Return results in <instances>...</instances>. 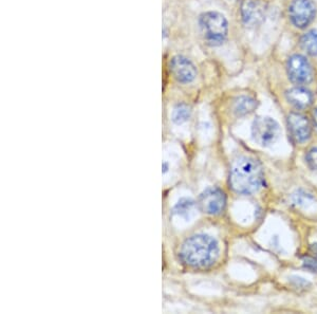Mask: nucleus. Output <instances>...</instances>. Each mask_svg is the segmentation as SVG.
<instances>
[{
  "label": "nucleus",
  "mask_w": 317,
  "mask_h": 314,
  "mask_svg": "<svg viewBox=\"0 0 317 314\" xmlns=\"http://www.w3.org/2000/svg\"><path fill=\"white\" fill-rule=\"evenodd\" d=\"M219 254L217 241L208 235H194L183 243L180 257L185 265L192 268L204 269L215 264Z\"/></svg>",
  "instance_id": "nucleus-1"
},
{
  "label": "nucleus",
  "mask_w": 317,
  "mask_h": 314,
  "mask_svg": "<svg viewBox=\"0 0 317 314\" xmlns=\"http://www.w3.org/2000/svg\"><path fill=\"white\" fill-rule=\"evenodd\" d=\"M230 184L238 194L256 193L263 184V171L260 163L247 156L237 159L231 168Z\"/></svg>",
  "instance_id": "nucleus-2"
},
{
  "label": "nucleus",
  "mask_w": 317,
  "mask_h": 314,
  "mask_svg": "<svg viewBox=\"0 0 317 314\" xmlns=\"http://www.w3.org/2000/svg\"><path fill=\"white\" fill-rule=\"evenodd\" d=\"M201 34L207 45L211 47L221 46L229 35V22L219 12H205L199 17Z\"/></svg>",
  "instance_id": "nucleus-3"
},
{
  "label": "nucleus",
  "mask_w": 317,
  "mask_h": 314,
  "mask_svg": "<svg viewBox=\"0 0 317 314\" xmlns=\"http://www.w3.org/2000/svg\"><path fill=\"white\" fill-rule=\"evenodd\" d=\"M253 140L260 146L269 147L278 140L280 127L270 116H259L252 125Z\"/></svg>",
  "instance_id": "nucleus-4"
},
{
  "label": "nucleus",
  "mask_w": 317,
  "mask_h": 314,
  "mask_svg": "<svg viewBox=\"0 0 317 314\" xmlns=\"http://www.w3.org/2000/svg\"><path fill=\"white\" fill-rule=\"evenodd\" d=\"M316 16V5L313 0H292L289 6V18L297 29H306Z\"/></svg>",
  "instance_id": "nucleus-5"
},
{
  "label": "nucleus",
  "mask_w": 317,
  "mask_h": 314,
  "mask_svg": "<svg viewBox=\"0 0 317 314\" xmlns=\"http://www.w3.org/2000/svg\"><path fill=\"white\" fill-rule=\"evenodd\" d=\"M287 72L291 82L301 87L310 84L314 77L310 61L301 54H294L289 57L287 61Z\"/></svg>",
  "instance_id": "nucleus-6"
},
{
  "label": "nucleus",
  "mask_w": 317,
  "mask_h": 314,
  "mask_svg": "<svg viewBox=\"0 0 317 314\" xmlns=\"http://www.w3.org/2000/svg\"><path fill=\"white\" fill-rule=\"evenodd\" d=\"M227 199L224 193L217 187H208L201 193L198 199L199 208L205 214L217 215L226 207Z\"/></svg>",
  "instance_id": "nucleus-7"
},
{
  "label": "nucleus",
  "mask_w": 317,
  "mask_h": 314,
  "mask_svg": "<svg viewBox=\"0 0 317 314\" xmlns=\"http://www.w3.org/2000/svg\"><path fill=\"white\" fill-rule=\"evenodd\" d=\"M266 12L267 6L261 0H243L241 3V19L247 28H254L261 24L266 18Z\"/></svg>",
  "instance_id": "nucleus-8"
},
{
  "label": "nucleus",
  "mask_w": 317,
  "mask_h": 314,
  "mask_svg": "<svg viewBox=\"0 0 317 314\" xmlns=\"http://www.w3.org/2000/svg\"><path fill=\"white\" fill-rule=\"evenodd\" d=\"M169 70L179 83L189 84L197 77V68L195 65L183 55H176L170 59Z\"/></svg>",
  "instance_id": "nucleus-9"
},
{
  "label": "nucleus",
  "mask_w": 317,
  "mask_h": 314,
  "mask_svg": "<svg viewBox=\"0 0 317 314\" xmlns=\"http://www.w3.org/2000/svg\"><path fill=\"white\" fill-rule=\"evenodd\" d=\"M288 126L292 139L297 143H303L310 139L312 127L306 115L292 112L288 116Z\"/></svg>",
  "instance_id": "nucleus-10"
},
{
  "label": "nucleus",
  "mask_w": 317,
  "mask_h": 314,
  "mask_svg": "<svg viewBox=\"0 0 317 314\" xmlns=\"http://www.w3.org/2000/svg\"><path fill=\"white\" fill-rule=\"evenodd\" d=\"M286 97L288 102L297 109H306L310 107L313 103L312 93L309 90L301 86H297L288 90Z\"/></svg>",
  "instance_id": "nucleus-11"
},
{
  "label": "nucleus",
  "mask_w": 317,
  "mask_h": 314,
  "mask_svg": "<svg viewBox=\"0 0 317 314\" xmlns=\"http://www.w3.org/2000/svg\"><path fill=\"white\" fill-rule=\"evenodd\" d=\"M258 106V102L248 96L238 97L234 101L233 110L237 116H244L252 113Z\"/></svg>",
  "instance_id": "nucleus-12"
},
{
  "label": "nucleus",
  "mask_w": 317,
  "mask_h": 314,
  "mask_svg": "<svg viewBox=\"0 0 317 314\" xmlns=\"http://www.w3.org/2000/svg\"><path fill=\"white\" fill-rule=\"evenodd\" d=\"M300 47L310 56L317 55V30L312 29L307 31L300 37Z\"/></svg>",
  "instance_id": "nucleus-13"
},
{
  "label": "nucleus",
  "mask_w": 317,
  "mask_h": 314,
  "mask_svg": "<svg viewBox=\"0 0 317 314\" xmlns=\"http://www.w3.org/2000/svg\"><path fill=\"white\" fill-rule=\"evenodd\" d=\"M196 204L195 201L188 198H182L174 207V214L184 217L185 219H189L194 213V208Z\"/></svg>",
  "instance_id": "nucleus-14"
},
{
  "label": "nucleus",
  "mask_w": 317,
  "mask_h": 314,
  "mask_svg": "<svg viewBox=\"0 0 317 314\" xmlns=\"http://www.w3.org/2000/svg\"><path fill=\"white\" fill-rule=\"evenodd\" d=\"M191 114L192 110L188 105L184 103L178 104L173 111V121L178 125L183 124L189 120Z\"/></svg>",
  "instance_id": "nucleus-15"
},
{
  "label": "nucleus",
  "mask_w": 317,
  "mask_h": 314,
  "mask_svg": "<svg viewBox=\"0 0 317 314\" xmlns=\"http://www.w3.org/2000/svg\"><path fill=\"white\" fill-rule=\"evenodd\" d=\"M302 266L307 269L309 272L317 273V255L315 256H308L302 260Z\"/></svg>",
  "instance_id": "nucleus-16"
},
{
  "label": "nucleus",
  "mask_w": 317,
  "mask_h": 314,
  "mask_svg": "<svg viewBox=\"0 0 317 314\" xmlns=\"http://www.w3.org/2000/svg\"><path fill=\"white\" fill-rule=\"evenodd\" d=\"M306 160L311 169L317 171V148H314L308 152Z\"/></svg>",
  "instance_id": "nucleus-17"
},
{
  "label": "nucleus",
  "mask_w": 317,
  "mask_h": 314,
  "mask_svg": "<svg viewBox=\"0 0 317 314\" xmlns=\"http://www.w3.org/2000/svg\"><path fill=\"white\" fill-rule=\"evenodd\" d=\"M293 202L297 205H302L305 204L306 202L309 201V199H311V196L306 194V193H302V192H297L296 194L293 195Z\"/></svg>",
  "instance_id": "nucleus-18"
},
{
  "label": "nucleus",
  "mask_w": 317,
  "mask_h": 314,
  "mask_svg": "<svg viewBox=\"0 0 317 314\" xmlns=\"http://www.w3.org/2000/svg\"><path fill=\"white\" fill-rule=\"evenodd\" d=\"M291 280L294 281V286L298 287V288H306L309 285V282L307 280H305L301 277H297V276L292 277V278H291Z\"/></svg>",
  "instance_id": "nucleus-19"
},
{
  "label": "nucleus",
  "mask_w": 317,
  "mask_h": 314,
  "mask_svg": "<svg viewBox=\"0 0 317 314\" xmlns=\"http://www.w3.org/2000/svg\"><path fill=\"white\" fill-rule=\"evenodd\" d=\"M313 121H314V125L317 129V107H315V109L313 110Z\"/></svg>",
  "instance_id": "nucleus-20"
},
{
  "label": "nucleus",
  "mask_w": 317,
  "mask_h": 314,
  "mask_svg": "<svg viewBox=\"0 0 317 314\" xmlns=\"http://www.w3.org/2000/svg\"><path fill=\"white\" fill-rule=\"evenodd\" d=\"M310 250L312 251V253H314V255H317V242L313 243V244L310 246Z\"/></svg>",
  "instance_id": "nucleus-21"
},
{
  "label": "nucleus",
  "mask_w": 317,
  "mask_h": 314,
  "mask_svg": "<svg viewBox=\"0 0 317 314\" xmlns=\"http://www.w3.org/2000/svg\"><path fill=\"white\" fill-rule=\"evenodd\" d=\"M167 168H168V167H167V163H164V164H163V173H166V172H167Z\"/></svg>",
  "instance_id": "nucleus-22"
}]
</instances>
